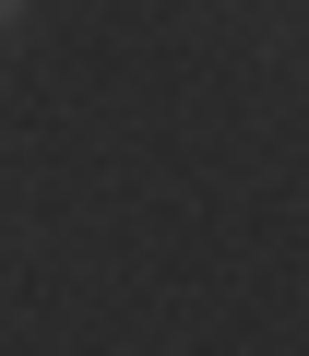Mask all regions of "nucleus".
<instances>
[{"label": "nucleus", "instance_id": "obj_1", "mask_svg": "<svg viewBox=\"0 0 309 356\" xmlns=\"http://www.w3.org/2000/svg\"><path fill=\"white\" fill-rule=\"evenodd\" d=\"M24 13H36V0H0V36H13V24H24Z\"/></svg>", "mask_w": 309, "mask_h": 356}]
</instances>
